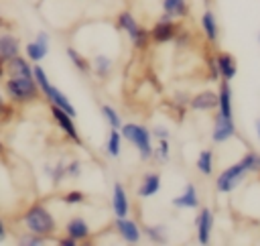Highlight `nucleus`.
Listing matches in <instances>:
<instances>
[{
    "label": "nucleus",
    "mask_w": 260,
    "mask_h": 246,
    "mask_svg": "<svg viewBox=\"0 0 260 246\" xmlns=\"http://www.w3.org/2000/svg\"><path fill=\"white\" fill-rule=\"evenodd\" d=\"M146 230V234L154 240V242H165V238H162V234H160V228H144Z\"/></svg>",
    "instance_id": "32"
},
{
    "label": "nucleus",
    "mask_w": 260,
    "mask_h": 246,
    "mask_svg": "<svg viewBox=\"0 0 260 246\" xmlns=\"http://www.w3.org/2000/svg\"><path fill=\"white\" fill-rule=\"evenodd\" d=\"M59 244H61V246H75V244H77V240H73V238L69 236L67 240H59Z\"/></svg>",
    "instance_id": "36"
},
{
    "label": "nucleus",
    "mask_w": 260,
    "mask_h": 246,
    "mask_svg": "<svg viewBox=\"0 0 260 246\" xmlns=\"http://www.w3.org/2000/svg\"><path fill=\"white\" fill-rule=\"evenodd\" d=\"M236 134V124L232 118H225L221 114H217L215 124H213V132H211V140L213 142H225L228 138H232Z\"/></svg>",
    "instance_id": "7"
},
{
    "label": "nucleus",
    "mask_w": 260,
    "mask_h": 246,
    "mask_svg": "<svg viewBox=\"0 0 260 246\" xmlns=\"http://www.w3.org/2000/svg\"><path fill=\"white\" fill-rule=\"evenodd\" d=\"M191 108L197 110V112H207V110H213L217 108V94L215 91H199L193 100H191Z\"/></svg>",
    "instance_id": "16"
},
{
    "label": "nucleus",
    "mask_w": 260,
    "mask_h": 246,
    "mask_svg": "<svg viewBox=\"0 0 260 246\" xmlns=\"http://www.w3.org/2000/svg\"><path fill=\"white\" fill-rule=\"evenodd\" d=\"M112 209L118 218H124L128 216V209H130V203H128V197H126V191L122 187V183H114V193H112Z\"/></svg>",
    "instance_id": "15"
},
{
    "label": "nucleus",
    "mask_w": 260,
    "mask_h": 246,
    "mask_svg": "<svg viewBox=\"0 0 260 246\" xmlns=\"http://www.w3.org/2000/svg\"><path fill=\"white\" fill-rule=\"evenodd\" d=\"M201 26H203V33L205 37L213 43L217 41V35H219V26H217V20H215V14L211 10H205L203 16H201Z\"/></svg>",
    "instance_id": "22"
},
{
    "label": "nucleus",
    "mask_w": 260,
    "mask_h": 246,
    "mask_svg": "<svg viewBox=\"0 0 260 246\" xmlns=\"http://www.w3.org/2000/svg\"><path fill=\"white\" fill-rule=\"evenodd\" d=\"M65 232L73 240H81V238H87L89 236V226H87V222L83 218H73L71 222H67Z\"/></svg>",
    "instance_id": "21"
},
{
    "label": "nucleus",
    "mask_w": 260,
    "mask_h": 246,
    "mask_svg": "<svg viewBox=\"0 0 260 246\" xmlns=\"http://www.w3.org/2000/svg\"><path fill=\"white\" fill-rule=\"evenodd\" d=\"M156 157H158V161H167V159H169V140H167V138H160V140H158Z\"/></svg>",
    "instance_id": "30"
},
{
    "label": "nucleus",
    "mask_w": 260,
    "mask_h": 246,
    "mask_svg": "<svg viewBox=\"0 0 260 246\" xmlns=\"http://www.w3.org/2000/svg\"><path fill=\"white\" fill-rule=\"evenodd\" d=\"M173 205H175V207H187V209L197 207V205H199V197H197L195 185H193V183H187L185 191L173 199Z\"/></svg>",
    "instance_id": "18"
},
{
    "label": "nucleus",
    "mask_w": 260,
    "mask_h": 246,
    "mask_svg": "<svg viewBox=\"0 0 260 246\" xmlns=\"http://www.w3.org/2000/svg\"><path fill=\"white\" fill-rule=\"evenodd\" d=\"M211 226H213V213H211V209L203 207L197 216V242L199 244H209Z\"/></svg>",
    "instance_id": "10"
},
{
    "label": "nucleus",
    "mask_w": 260,
    "mask_h": 246,
    "mask_svg": "<svg viewBox=\"0 0 260 246\" xmlns=\"http://www.w3.org/2000/svg\"><path fill=\"white\" fill-rule=\"evenodd\" d=\"M93 67H95L98 73H106V71L112 67V61H110L106 55H98V57L93 59Z\"/></svg>",
    "instance_id": "29"
},
{
    "label": "nucleus",
    "mask_w": 260,
    "mask_h": 246,
    "mask_svg": "<svg viewBox=\"0 0 260 246\" xmlns=\"http://www.w3.org/2000/svg\"><path fill=\"white\" fill-rule=\"evenodd\" d=\"M246 175H248L246 165L242 161H238V163H234L232 167H228L225 171L219 173V177L215 179V187H217L219 193H230L244 181Z\"/></svg>",
    "instance_id": "5"
},
{
    "label": "nucleus",
    "mask_w": 260,
    "mask_h": 246,
    "mask_svg": "<svg viewBox=\"0 0 260 246\" xmlns=\"http://www.w3.org/2000/svg\"><path fill=\"white\" fill-rule=\"evenodd\" d=\"M256 134H258V138H260V118L256 120Z\"/></svg>",
    "instance_id": "38"
},
{
    "label": "nucleus",
    "mask_w": 260,
    "mask_h": 246,
    "mask_svg": "<svg viewBox=\"0 0 260 246\" xmlns=\"http://www.w3.org/2000/svg\"><path fill=\"white\" fill-rule=\"evenodd\" d=\"M160 189V175L158 173H148L142 177V183L138 185V195L140 197H150Z\"/></svg>",
    "instance_id": "20"
},
{
    "label": "nucleus",
    "mask_w": 260,
    "mask_h": 246,
    "mask_svg": "<svg viewBox=\"0 0 260 246\" xmlns=\"http://www.w3.org/2000/svg\"><path fill=\"white\" fill-rule=\"evenodd\" d=\"M197 169L203 175H211V171H213V155H211V150H201V155L197 159Z\"/></svg>",
    "instance_id": "25"
},
{
    "label": "nucleus",
    "mask_w": 260,
    "mask_h": 246,
    "mask_svg": "<svg viewBox=\"0 0 260 246\" xmlns=\"http://www.w3.org/2000/svg\"><path fill=\"white\" fill-rule=\"evenodd\" d=\"M116 228H118L120 236L124 238V242H128V244H136V242H140V230H138L136 222L128 220L126 216L116 220Z\"/></svg>",
    "instance_id": "12"
},
{
    "label": "nucleus",
    "mask_w": 260,
    "mask_h": 246,
    "mask_svg": "<svg viewBox=\"0 0 260 246\" xmlns=\"http://www.w3.org/2000/svg\"><path fill=\"white\" fill-rule=\"evenodd\" d=\"M47 53H49V35L47 33H39L37 41L26 45V55H28L30 61L39 63L41 59H45Z\"/></svg>",
    "instance_id": "11"
},
{
    "label": "nucleus",
    "mask_w": 260,
    "mask_h": 246,
    "mask_svg": "<svg viewBox=\"0 0 260 246\" xmlns=\"http://www.w3.org/2000/svg\"><path fill=\"white\" fill-rule=\"evenodd\" d=\"M4 234H6V232H4V224H2V220H0V240L4 238Z\"/></svg>",
    "instance_id": "37"
},
{
    "label": "nucleus",
    "mask_w": 260,
    "mask_h": 246,
    "mask_svg": "<svg viewBox=\"0 0 260 246\" xmlns=\"http://www.w3.org/2000/svg\"><path fill=\"white\" fill-rule=\"evenodd\" d=\"M118 26L130 35V39L134 41V45H136L138 49L146 47V43H148V37H150V35H148L144 28H140V26H138V22L134 20V16H132L130 12H122V14L118 16Z\"/></svg>",
    "instance_id": "6"
},
{
    "label": "nucleus",
    "mask_w": 260,
    "mask_h": 246,
    "mask_svg": "<svg viewBox=\"0 0 260 246\" xmlns=\"http://www.w3.org/2000/svg\"><path fill=\"white\" fill-rule=\"evenodd\" d=\"M258 41H260V35H258Z\"/></svg>",
    "instance_id": "40"
},
{
    "label": "nucleus",
    "mask_w": 260,
    "mask_h": 246,
    "mask_svg": "<svg viewBox=\"0 0 260 246\" xmlns=\"http://www.w3.org/2000/svg\"><path fill=\"white\" fill-rule=\"evenodd\" d=\"M4 69H6V73L10 77H32V67L28 65L26 59H22L18 55L12 57V59H8L4 63Z\"/></svg>",
    "instance_id": "14"
},
{
    "label": "nucleus",
    "mask_w": 260,
    "mask_h": 246,
    "mask_svg": "<svg viewBox=\"0 0 260 246\" xmlns=\"http://www.w3.org/2000/svg\"><path fill=\"white\" fill-rule=\"evenodd\" d=\"M67 171H69V175H71V177H79V163H77V161H73V163L69 165V169H67Z\"/></svg>",
    "instance_id": "34"
},
{
    "label": "nucleus",
    "mask_w": 260,
    "mask_h": 246,
    "mask_svg": "<svg viewBox=\"0 0 260 246\" xmlns=\"http://www.w3.org/2000/svg\"><path fill=\"white\" fill-rule=\"evenodd\" d=\"M175 35H177V24L173 20H165V18H158V22L150 30V39L154 43H167V41L175 39Z\"/></svg>",
    "instance_id": "9"
},
{
    "label": "nucleus",
    "mask_w": 260,
    "mask_h": 246,
    "mask_svg": "<svg viewBox=\"0 0 260 246\" xmlns=\"http://www.w3.org/2000/svg\"><path fill=\"white\" fill-rule=\"evenodd\" d=\"M32 77H35V81L39 83V89L47 96V100H51L53 102V106H59L61 110H65L69 116H73L75 118V108H73V104L55 87V85H51L49 83V79H47V75H45V69L41 67V65H35L32 67Z\"/></svg>",
    "instance_id": "1"
},
{
    "label": "nucleus",
    "mask_w": 260,
    "mask_h": 246,
    "mask_svg": "<svg viewBox=\"0 0 260 246\" xmlns=\"http://www.w3.org/2000/svg\"><path fill=\"white\" fill-rule=\"evenodd\" d=\"M102 114H104V118L108 120V124H110L112 128H120V126H122L120 116L116 114V110H114L112 106H102Z\"/></svg>",
    "instance_id": "27"
},
{
    "label": "nucleus",
    "mask_w": 260,
    "mask_h": 246,
    "mask_svg": "<svg viewBox=\"0 0 260 246\" xmlns=\"http://www.w3.org/2000/svg\"><path fill=\"white\" fill-rule=\"evenodd\" d=\"M6 91L16 102H28L39 96V83L35 77H10L6 81Z\"/></svg>",
    "instance_id": "4"
},
{
    "label": "nucleus",
    "mask_w": 260,
    "mask_h": 246,
    "mask_svg": "<svg viewBox=\"0 0 260 246\" xmlns=\"http://www.w3.org/2000/svg\"><path fill=\"white\" fill-rule=\"evenodd\" d=\"M16 55H18V39L12 35H0V61L6 63Z\"/></svg>",
    "instance_id": "19"
},
{
    "label": "nucleus",
    "mask_w": 260,
    "mask_h": 246,
    "mask_svg": "<svg viewBox=\"0 0 260 246\" xmlns=\"http://www.w3.org/2000/svg\"><path fill=\"white\" fill-rule=\"evenodd\" d=\"M217 108H219V114H221V116L232 118V87H230V81H228V79H223L221 85H219Z\"/></svg>",
    "instance_id": "17"
},
{
    "label": "nucleus",
    "mask_w": 260,
    "mask_h": 246,
    "mask_svg": "<svg viewBox=\"0 0 260 246\" xmlns=\"http://www.w3.org/2000/svg\"><path fill=\"white\" fill-rule=\"evenodd\" d=\"M4 108H8V106H6V104H4V100H2V96H0V112H2V110H4Z\"/></svg>",
    "instance_id": "39"
},
{
    "label": "nucleus",
    "mask_w": 260,
    "mask_h": 246,
    "mask_svg": "<svg viewBox=\"0 0 260 246\" xmlns=\"http://www.w3.org/2000/svg\"><path fill=\"white\" fill-rule=\"evenodd\" d=\"M215 65H217V71L223 79H234L236 73H238V65H236V59L230 55V53H217L215 55Z\"/></svg>",
    "instance_id": "13"
},
{
    "label": "nucleus",
    "mask_w": 260,
    "mask_h": 246,
    "mask_svg": "<svg viewBox=\"0 0 260 246\" xmlns=\"http://www.w3.org/2000/svg\"><path fill=\"white\" fill-rule=\"evenodd\" d=\"M65 201L71 203V205H73V203H79V201H83V193H81V191H69V193L65 195Z\"/></svg>",
    "instance_id": "31"
},
{
    "label": "nucleus",
    "mask_w": 260,
    "mask_h": 246,
    "mask_svg": "<svg viewBox=\"0 0 260 246\" xmlns=\"http://www.w3.org/2000/svg\"><path fill=\"white\" fill-rule=\"evenodd\" d=\"M122 138H126L128 142H132L138 152H140V159L142 161H148L152 157V142H150V132L140 126V124H124L122 126Z\"/></svg>",
    "instance_id": "3"
},
{
    "label": "nucleus",
    "mask_w": 260,
    "mask_h": 246,
    "mask_svg": "<svg viewBox=\"0 0 260 246\" xmlns=\"http://www.w3.org/2000/svg\"><path fill=\"white\" fill-rule=\"evenodd\" d=\"M152 132L158 136V140H160V138H169V130H167V128H160V126H156Z\"/></svg>",
    "instance_id": "35"
},
{
    "label": "nucleus",
    "mask_w": 260,
    "mask_h": 246,
    "mask_svg": "<svg viewBox=\"0 0 260 246\" xmlns=\"http://www.w3.org/2000/svg\"><path fill=\"white\" fill-rule=\"evenodd\" d=\"M120 142H122V134L118 132V128H112L110 136H108V144H106V150L110 157H118L120 155Z\"/></svg>",
    "instance_id": "24"
},
{
    "label": "nucleus",
    "mask_w": 260,
    "mask_h": 246,
    "mask_svg": "<svg viewBox=\"0 0 260 246\" xmlns=\"http://www.w3.org/2000/svg\"><path fill=\"white\" fill-rule=\"evenodd\" d=\"M162 10L173 18V16H185L189 8L185 0H162Z\"/></svg>",
    "instance_id": "23"
},
{
    "label": "nucleus",
    "mask_w": 260,
    "mask_h": 246,
    "mask_svg": "<svg viewBox=\"0 0 260 246\" xmlns=\"http://www.w3.org/2000/svg\"><path fill=\"white\" fill-rule=\"evenodd\" d=\"M67 55H69V59L73 61V65L77 67V69H81V71H87V61L75 51V49H67Z\"/></svg>",
    "instance_id": "28"
},
{
    "label": "nucleus",
    "mask_w": 260,
    "mask_h": 246,
    "mask_svg": "<svg viewBox=\"0 0 260 246\" xmlns=\"http://www.w3.org/2000/svg\"><path fill=\"white\" fill-rule=\"evenodd\" d=\"M22 222H24V226H26L32 234H37V236H49V234H53V230H55V220H53V216H51L43 205H32V207H28L26 213H24V218H22Z\"/></svg>",
    "instance_id": "2"
},
{
    "label": "nucleus",
    "mask_w": 260,
    "mask_h": 246,
    "mask_svg": "<svg viewBox=\"0 0 260 246\" xmlns=\"http://www.w3.org/2000/svg\"><path fill=\"white\" fill-rule=\"evenodd\" d=\"M242 163L246 165V169H248V173H258L260 171V155L258 152H246L244 157H242Z\"/></svg>",
    "instance_id": "26"
},
{
    "label": "nucleus",
    "mask_w": 260,
    "mask_h": 246,
    "mask_svg": "<svg viewBox=\"0 0 260 246\" xmlns=\"http://www.w3.org/2000/svg\"><path fill=\"white\" fill-rule=\"evenodd\" d=\"M51 114H53V118H55V122L59 124V128L71 138V140H75V142H79V136H77V128H75V124H73V116H69L65 110H61L59 106H53L51 108Z\"/></svg>",
    "instance_id": "8"
},
{
    "label": "nucleus",
    "mask_w": 260,
    "mask_h": 246,
    "mask_svg": "<svg viewBox=\"0 0 260 246\" xmlns=\"http://www.w3.org/2000/svg\"><path fill=\"white\" fill-rule=\"evenodd\" d=\"M18 244H24V246H30V244H32V246H39V244H43V240L37 238V236H24Z\"/></svg>",
    "instance_id": "33"
}]
</instances>
